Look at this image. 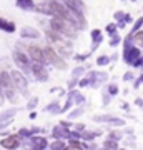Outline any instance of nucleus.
Returning <instances> with one entry per match:
<instances>
[{
    "instance_id": "1",
    "label": "nucleus",
    "mask_w": 143,
    "mask_h": 150,
    "mask_svg": "<svg viewBox=\"0 0 143 150\" xmlns=\"http://www.w3.org/2000/svg\"><path fill=\"white\" fill-rule=\"evenodd\" d=\"M52 25H53V28H55V30L62 32L63 35H73V33H75V28H73V25H72V22L63 20L62 17H60V18H55Z\"/></svg>"
},
{
    "instance_id": "2",
    "label": "nucleus",
    "mask_w": 143,
    "mask_h": 150,
    "mask_svg": "<svg viewBox=\"0 0 143 150\" xmlns=\"http://www.w3.org/2000/svg\"><path fill=\"white\" fill-rule=\"evenodd\" d=\"M0 87H2V90L5 92L7 95L13 97V83H12V77L7 74H2L0 75Z\"/></svg>"
},
{
    "instance_id": "3",
    "label": "nucleus",
    "mask_w": 143,
    "mask_h": 150,
    "mask_svg": "<svg viewBox=\"0 0 143 150\" xmlns=\"http://www.w3.org/2000/svg\"><path fill=\"white\" fill-rule=\"evenodd\" d=\"M10 77H12V80L15 82L17 88H18L20 92H23V93H25V92H27V82H25V79L22 77V74H18V72H12Z\"/></svg>"
},
{
    "instance_id": "4",
    "label": "nucleus",
    "mask_w": 143,
    "mask_h": 150,
    "mask_svg": "<svg viewBox=\"0 0 143 150\" xmlns=\"http://www.w3.org/2000/svg\"><path fill=\"white\" fill-rule=\"evenodd\" d=\"M45 55H47L48 59L52 60L53 64L58 67V69H63V67H65V64H62V60H60L58 57H57V55H55V52H53L52 48H47V50H45Z\"/></svg>"
},
{
    "instance_id": "5",
    "label": "nucleus",
    "mask_w": 143,
    "mask_h": 150,
    "mask_svg": "<svg viewBox=\"0 0 143 150\" xmlns=\"http://www.w3.org/2000/svg\"><path fill=\"white\" fill-rule=\"evenodd\" d=\"M28 52H30V55L33 57V60L35 62H43V54L42 50H38V47H28Z\"/></svg>"
},
{
    "instance_id": "6",
    "label": "nucleus",
    "mask_w": 143,
    "mask_h": 150,
    "mask_svg": "<svg viewBox=\"0 0 143 150\" xmlns=\"http://www.w3.org/2000/svg\"><path fill=\"white\" fill-rule=\"evenodd\" d=\"M137 57H138V50L137 48H128L127 52H125V59H127L128 62H133Z\"/></svg>"
},
{
    "instance_id": "7",
    "label": "nucleus",
    "mask_w": 143,
    "mask_h": 150,
    "mask_svg": "<svg viewBox=\"0 0 143 150\" xmlns=\"http://www.w3.org/2000/svg\"><path fill=\"white\" fill-rule=\"evenodd\" d=\"M13 57H15V60H17V64H18V65H22V67H25V65H27V57H25V55H22L20 52H15Z\"/></svg>"
},
{
    "instance_id": "8",
    "label": "nucleus",
    "mask_w": 143,
    "mask_h": 150,
    "mask_svg": "<svg viewBox=\"0 0 143 150\" xmlns=\"http://www.w3.org/2000/svg\"><path fill=\"white\" fill-rule=\"evenodd\" d=\"M33 72H35L37 77H40V79H45V77H47V72L42 69V65H38V62H37V65L33 67Z\"/></svg>"
},
{
    "instance_id": "9",
    "label": "nucleus",
    "mask_w": 143,
    "mask_h": 150,
    "mask_svg": "<svg viewBox=\"0 0 143 150\" xmlns=\"http://www.w3.org/2000/svg\"><path fill=\"white\" fill-rule=\"evenodd\" d=\"M0 28H5V30L12 32V30H13V23H7L5 20H2V18H0Z\"/></svg>"
},
{
    "instance_id": "10",
    "label": "nucleus",
    "mask_w": 143,
    "mask_h": 150,
    "mask_svg": "<svg viewBox=\"0 0 143 150\" xmlns=\"http://www.w3.org/2000/svg\"><path fill=\"white\" fill-rule=\"evenodd\" d=\"M133 40L140 45V47H143V32H138V33H135V37H133Z\"/></svg>"
},
{
    "instance_id": "11",
    "label": "nucleus",
    "mask_w": 143,
    "mask_h": 150,
    "mask_svg": "<svg viewBox=\"0 0 143 150\" xmlns=\"http://www.w3.org/2000/svg\"><path fill=\"white\" fill-rule=\"evenodd\" d=\"M17 145V137H13V139H7L5 142H4V147H15Z\"/></svg>"
},
{
    "instance_id": "12",
    "label": "nucleus",
    "mask_w": 143,
    "mask_h": 150,
    "mask_svg": "<svg viewBox=\"0 0 143 150\" xmlns=\"http://www.w3.org/2000/svg\"><path fill=\"white\" fill-rule=\"evenodd\" d=\"M27 33V37H37L38 33L33 30V28H23V35Z\"/></svg>"
},
{
    "instance_id": "13",
    "label": "nucleus",
    "mask_w": 143,
    "mask_h": 150,
    "mask_svg": "<svg viewBox=\"0 0 143 150\" xmlns=\"http://www.w3.org/2000/svg\"><path fill=\"white\" fill-rule=\"evenodd\" d=\"M18 5H20V7H23V5L32 7V0H18Z\"/></svg>"
}]
</instances>
